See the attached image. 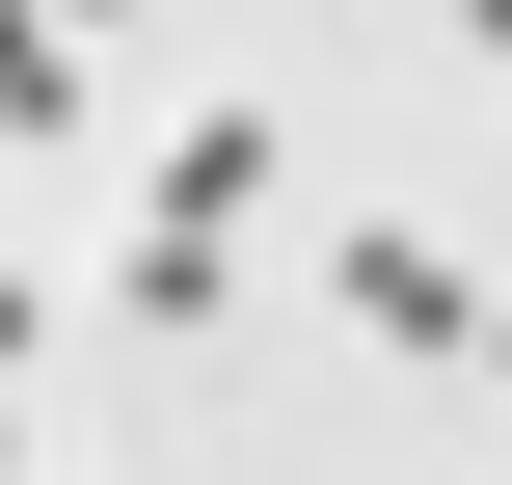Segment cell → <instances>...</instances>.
I'll return each mask as SVG.
<instances>
[{"label":"cell","instance_id":"1","mask_svg":"<svg viewBox=\"0 0 512 485\" xmlns=\"http://www.w3.org/2000/svg\"><path fill=\"white\" fill-rule=\"evenodd\" d=\"M324 297H351L378 351H486V270H459V243H405V216H351V270H324Z\"/></svg>","mask_w":512,"mask_h":485},{"label":"cell","instance_id":"2","mask_svg":"<svg viewBox=\"0 0 512 485\" xmlns=\"http://www.w3.org/2000/svg\"><path fill=\"white\" fill-rule=\"evenodd\" d=\"M243 189H270V108H189V135H162V189H135V216H189V243H243Z\"/></svg>","mask_w":512,"mask_h":485},{"label":"cell","instance_id":"3","mask_svg":"<svg viewBox=\"0 0 512 485\" xmlns=\"http://www.w3.org/2000/svg\"><path fill=\"white\" fill-rule=\"evenodd\" d=\"M216 297H243V270H216V243H189V216H135V243H108V324H162V351H189V324H216Z\"/></svg>","mask_w":512,"mask_h":485},{"label":"cell","instance_id":"4","mask_svg":"<svg viewBox=\"0 0 512 485\" xmlns=\"http://www.w3.org/2000/svg\"><path fill=\"white\" fill-rule=\"evenodd\" d=\"M27 135H81V54H54V0H0V162Z\"/></svg>","mask_w":512,"mask_h":485},{"label":"cell","instance_id":"5","mask_svg":"<svg viewBox=\"0 0 512 485\" xmlns=\"http://www.w3.org/2000/svg\"><path fill=\"white\" fill-rule=\"evenodd\" d=\"M27 324H54V297H27V270H0V378H27Z\"/></svg>","mask_w":512,"mask_h":485},{"label":"cell","instance_id":"6","mask_svg":"<svg viewBox=\"0 0 512 485\" xmlns=\"http://www.w3.org/2000/svg\"><path fill=\"white\" fill-rule=\"evenodd\" d=\"M0 485H27V432H0Z\"/></svg>","mask_w":512,"mask_h":485}]
</instances>
